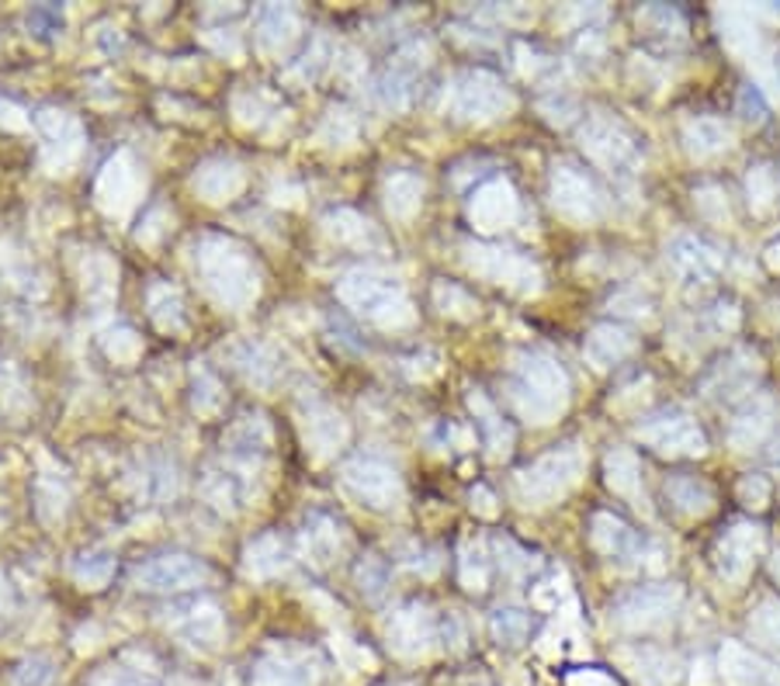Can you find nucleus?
<instances>
[{
    "instance_id": "obj_41",
    "label": "nucleus",
    "mask_w": 780,
    "mask_h": 686,
    "mask_svg": "<svg viewBox=\"0 0 780 686\" xmlns=\"http://www.w3.org/2000/svg\"><path fill=\"white\" fill-rule=\"evenodd\" d=\"M358 586L368 593V596H382V589L389 586V568L382 558L374 555H364V562L358 565Z\"/></svg>"
},
{
    "instance_id": "obj_39",
    "label": "nucleus",
    "mask_w": 780,
    "mask_h": 686,
    "mask_svg": "<svg viewBox=\"0 0 780 686\" xmlns=\"http://www.w3.org/2000/svg\"><path fill=\"white\" fill-rule=\"evenodd\" d=\"M461 583H466L469 589L482 593L486 583H489V562L482 555V548H461Z\"/></svg>"
},
{
    "instance_id": "obj_45",
    "label": "nucleus",
    "mask_w": 780,
    "mask_h": 686,
    "mask_svg": "<svg viewBox=\"0 0 780 686\" xmlns=\"http://www.w3.org/2000/svg\"><path fill=\"white\" fill-rule=\"evenodd\" d=\"M739 500L746 506H753V510H763L770 503V482L763 475H746L739 482Z\"/></svg>"
},
{
    "instance_id": "obj_18",
    "label": "nucleus",
    "mask_w": 780,
    "mask_h": 686,
    "mask_svg": "<svg viewBox=\"0 0 780 686\" xmlns=\"http://www.w3.org/2000/svg\"><path fill=\"white\" fill-rule=\"evenodd\" d=\"M757 379H760V357L749 351H736L729 361H721V367L704 382V392L711 399H736L746 389H753Z\"/></svg>"
},
{
    "instance_id": "obj_30",
    "label": "nucleus",
    "mask_w": 780,
    "mask_h": 686,
    "mask_svg": "<svg viewBox=\"0 0 780 686\" xmlns=\"http://www.w3.org/2000/svg\"><path fill=\"white\" fill-rule=\"evenodd\" d=\"M423 202V181L417 174H407V170H399V174L389 178L386 184V205L396 219H410Z\"/></svg>"
},
{
    "instance_id": "obj_49",
    "label": "nucleus",
    "mask_w": 780,
    "mask_h": 686,
    "mask_svg": "<svg viewBox=\"0 0 780 686\" xmlns=\"http://www.w3.org/2000/svg\"><path fill=\"white\" fill-rule=\"evenodd\" d=\"M773 572H777V579H780V555H777V562H773Z\"/></svg>"
},
{
    "instance_id": "obj_29",
    "label": "nucleus",
    "mask_w": 780,
    "mask_h": 686,
    "mask_svg": "<svg viewBox=\"0 0 780 686\" xmlns=\"http://www.w3.org/2000/svg\"><path fill=\"white\" fill-rule=\"evenodd\" d=\"M257 32H260V42L278 52V49H284L288 42L296 39L299 18H296L292 8H284V4L260 8V11H257Z\"/></svg>"
},
{
    "instance_id": "obj_10",
    "label": "nucleus",
    "mask_w": 780,
    "mask_h": 686,
    "mask_svg": "<svg viewBox=\"0 0 780 686\" xmlns=\"http://www.w3.org/2000/svg\"><path fill=\"white\" fill-rule=\"evenodd\" d=\"M552 202L572 222H597L603 215V194L572 160H559L552 170Z\"/></svg>"
},
{
    "instance_id": "obj_38",
    "label": "nucleus",
    "mask_w": 780,
    "mask_h": 686,
    "mask_svg": "<svg viewBox=\"0 0 780 686\" xmlns=\"http://www.w3.org/2000/svg\"><path fill=\"white\" fill-rule=\"evenodd\" d=\"M433 299H438V305H441L444 316H461V320L476 316V302H472V295H469V292H461L458 284L441 281L438 289H433Z\"/></svg>"
},
{
    "instance_id": "obj_27",
    "label": "nucleus",
    "mask_w": 780,
    "mask_h": 686,
    "mask_svg": "<svg viewBox=\"0 0 780 686\" xmlns=\"http://www.w3.org/2000/svg\"><path fill=\"white\" fill-rule=\"evenodd\" d=\"M243 184V174H240V167L237 163H229V160H212L206 163L194 174V188L209 198V202H222V198L229 194H237Z\"/></svg>"
},
{
    "instance_id": "obj_31",
    "label": "nucleus",
    "mask_w": 780,
    "mask_h": 686,
    "mask_svg": "<svg viewBox=\"0 0 780 686\" xmlns=\"http://www.w3.org/2000/svg\"><path fill=\"white\" fill-rule=\"evenodd\" d=\"M306 434H309V441L316 444V451L327 454V451H333L337 444H343L347 426H343L340 413H333L330 406H316V410H309Z\"/></svg>"
},
{
    "instance_id": "obj_42",
    "label": "nucleus",
    "mask_w": 780,
    "mask_h": 686,
    "mask_svg": "<svg viewBox=\"0 0 780 686\" xmlns=\"http://www.w3.org/2000/svg\"><path fill=\"white\" fill-rule=\"evenodd\" d=\"M749 624H753V632L760 638L780 645V604H777V599H763V604L753 611V621H749Z\"/></svg>"
},
{
    "instance_id": "obj_26",
    "label": "nucleus",
    "mask_w": 780,
    "mask_h": 686,
    "mask_svg": "<svg viewBox=\"0 0 780 686\" xmlns=\"http://www.w3.org/2000/svg\"><path fill=\"white\" fill-rule=\"evenodd\" d=\"M469 410L476 413V423H479V431H482V437H486L489 451H493L497 457H500V454H507V451H510V444H513V431H510V426L500 420L497 406L489 403V399H486L479 389H472V395H469Z\"/></svg>"
},
{
    "instance_id": "obj_47",
    "label": "nucleus",
    "mask_w": 780,
    "mask_h": 686,
    "mask_svg": "<svg viewBox=\"0 0 780 686\" xmlns=\"http://www.w3.org/2000/svg\"><path fill=\"white\" fill-rule=\"evenodd\" d=\"M770 264H773V268L780 271V243H777V246L770 250Z\"/></svg>"
},
{
    "instance_id": "obj_7",
    "label": "nucleus",
    "mask_w": 780,
    "mask_h": 686,
    "mask_svg": "<svg viewBox=\"0 0 780 686\" xmlns=\"http://www.w3.org/2000/svg\"><path fill=\"white\" fill-rule=\"evenodd\" d=\"M677 607H680V586L659 583L624 593L614 604L611 617L624 632H649V627H662L667 621H673Z\"/></svg>"
},
{
    "instance_id": "obj_8",
    "label": "nucleus",
    "mask_w": 780,
    "mask_h": 686,
    "mask_svg": "<svg viewBox=\"0 0 780 686\" xmlns=\"http://www.w3.org/2000/svg\"><path fill=\"white\" fill-rule=\"evenodd\" d=\"M343 485L351 490L361 503L374 506V510H389L396 503H402V478L399 472L382 462L374 454H358L340 468Z\"/></svg>"
},
{
    "instance_id": "obj_44",
    "label": "nucleus",
    "mask_w": 780,
    "mask_h": 686,
    "mask_svg": "<svg viewBox=\"0 0 780 686\" xmlns=\"http://www.w3.org/2000/svg\"><path fill=\"white\" fill-rule=\"evenodd\" d=\"M194 406L201 413H212L219 406V382H216L212 371H206V367L194 371Z\"/></svg>"
},
{
    "instance_id": "obj_19",
    "label": "nucleus",
    "mask_w": 780,
    "mask_h": 686,
    "mask_svg": "<svg viewBox=\"0 0 780 686\" xmlns=\"http://www.w3.org/2000/svg\"><path fill=\"white\" fill-rule=\"evenodd\" d=\"M583 354L597 371H607V367H614V364H621L624 357L634 354V336L624 326L600 323V326L590 330V336L583 343Z\"/></svg>"
},
{
    "instance_id": "obj_3",
    "label": "nucleus",
    "mask_w": 780,
    "mask_h": 686,
    "mask_svg": "<svg viewBox=\"0 0 780 686\" xmlns=\"http://www.w3.org/2000/svg\"><path fill=\"white\" fill-rule=\"evenodd\" d=\"M198 264L219 302L247 305L257 295V271L240 243L222 240V236H206L198 246Z\"/></svg>"
},
{
    "instance_id": "obj_2",
    "label": "nucleus",
    "mask_w": 780,
    "mask_h": 686,
    "mask_svg": "<svg viewBox=\"0 0 780 686\" xmlns=\"http://www.w3.org/2000/svg\"><path fill=\"white\" fill-rule=\"evenodd\" d=\"M337 295L343 305H351L354 312H361V316L382 326H407L413 320L410 299L402 292V284L379 271H368V268L347 271L337 281Z\"/></svg>"
},
{
    "instance_id": "obj_40",
    "label": "nucleus",
    "mask_w": 780,
    "mask_h": 686,
    "mask_svg": "<svg viewBox=\"0 0 780 686\" xmlns=\"http://www.w3.org/2000/svg\"><path fill=\"white\" fill-rule=\"evenodd\" d=\"M493 635L503 645H520L528 638V617L520 611H497L493 614Z\"/></svg>"
},
{
    "instance_id": "obj_36",
    "label": "nucleus",
    "mask_w": 780,
    "mask_h": 686,
    "mask_svg": "<svg viewBox=\"0 0 780 686\" xmlns=\"http://www.w3.org/2000/svg\"><path fill=\"white\" fill-rule=\"evenodd\" d=\"M746 188H749V205H753L757 212H770V205L777 202V174H773V167H767V163L749 167Z\"/></svg>"
},
{
    "instance_id": "obj_22",
    "label": "nucleus",
    "mask_w": 780,
    "mask_h": 686,
    "mask_svg": "<svg viewBox=\"0 0 780 686\" xmlns=\"http://www.w3.org/2000/svg\"><path fill=\"white\" fill-rule=\"evenodd\" d=\"M302 545H306V555L316 562V565H327L337 558V552L343 548V531H340V521L330 517L323 510H312L306 517V527H302Z\"/></svg>"
},
{
    "instance_id": "obj_23",
    "label": "nucleus",
    "mask_w": 780,
    "mask_h": 686,
    "mask_svg": "<svg viewBox=\"0 0 780 686\" xmlns=\"http://www.w3.org/2000/svg\"><path fill=\"white\" fill-rule=\"evenodd\" d=\"M603 468H607V485H611V490H614L618 496H624V500L634 503V506H646L639 457H634L631 451H624V447H614L611 454H607Z\"/></svg>"
},
{
    "instance_id": "obj_12",
    "label": "nucleus",
    "mask_w": 780,
    "mask_h": 686,
    "mask_svg": "<svg viewBox=\"0 0 780 686\" xmlns=\"http://www.w3.org/2000/svg\"><path fill=\"white\" fill-rule=\"evenodd\" d=\"M763 552V531L757 524H732L718 541V572L729 583H742L749 576V568Z\"/></svg>"
},
{
    "instance_id": "obj_25",
    "label": "nucleus",
    "mask_w": 780,
    "mask_h": 686,
    "mask_svg": "<svg viewBox=\"0 0 780 686\" xmlns=\"http://www.w3.org/2000/svg\"><path fill=\"white\" fill-rule=\"evenodd\" d=\"M288 565V545L281 541V534H260L253 545L247 548V576L253 579H268L274 572H281Z\"/></svg>"
},
{
    "instance_id": "obj_48",
    "label": "nucleus",
    "mask_w": 780,
    "mask_h": 686,
    "mask_svg": "<svg viewBox=\"0 0 780 686\" xmlns=\"http://www.w3.org/2000/svg\"><path fill=\"white\" fill-rule=\"evenodd\" d=\"M770 462H773V468H780V444H777V451L770 454Z\"/></svg>"
},
{
    "instance_id": "obj_11",
    "label": "nucleus",
    "mask_w": 780,
    "mask_h": 686,
    "mask_svg": "<svg viewBox=\"0 0 780 686\" xmlns=\"http://www.w3.org/2000/svg\"><path fill=\"white\" fill-rule=\"evenodd\" d=\"M209 579L206 562H198L194 555L184 552H167L157 555L150 562H142L136 568V586L150 589V593H170V589H184V586H198Z\"/></svg>"
},
{
    "instance_id": "obj_20",
    "label": "nucleus",
    "mask_w": 780,
    "mask_h": 686,
    "mask_svg": "<svg viewBox=\"0 0 780 686\" xmlns=\"http://www.w3.org/2000/svg\"><path fill=\"white\" fill-rule=\"evenodd\" d=\"M683 147L693 160H711L732 147V129L711 114H698L683 122Z\"/></svg>"
},
{
    "instance_id": "obj_16",
    "label": "nucleus",
    "mask_w": 780,
    "mask_h": 686,
    "mask_svg": "<svg viewBox=\"0 0 780 686\" xmlns=\"http://www.w3.org/2000/svg\"><path fill=\"white\" fill-rule=\"evenodd\" d=\"M773 426H777V403L770 395H757V399H749L739 410V416L732 420L729 441L739 451H753L773 434Z\"/></svg>"
},
{
    "instance_id": "obj_13",
    "label": "nucleus",
    "mask_w": 780,
    "mask_h": 686,
    "mask_svg": "<svg viewBox=\"0 0 780 686\" xmlns=\"http://www.w3.org/2000/svg\"><path fill=\"white\" fill-rule=\"evenodd\" d=\"M590 541L607 562H618V565H631L646 548V541L639 537V531H634L631 524H624L621 517H614V513H593Z\"/></svg>"
},
{
    "instance_id": "obj_14",
    "label": "nucleus",
    "mask_w": 780,
    "mask_h": 686,
    "mask_svg": "<svg viewBox=\"0 0 780 686\" xmlns=\"http://www.w3.org/2000/svg\"><path fill=\"white\" fill-rule=\"evenodd\" d=\"M472 256V268L486 278H493L497 284H513V289H534L538 281V271L524 261V256H517L513 250H493V246H469Z\"/></svg>"
},
{
    "instance_id": "obj_6",
    "label": "nucleus",
    "mask_w": 780,
    "mask_h": 686,
    "mask_svg": "<svg viewBox=\"0 0 780 686\" xmlns=\"http://www.w3.org/2000/svg\"><path fill=\"white\" fill-rule=\"evenodd\" d=\"M639 437L659 454H670V457H693L708 451V437L698 426V420L677 406L646 416L639 423Z\"/></svg>"
},
{
    "instance_id": "obj_37",
    "label": "nucleus",
    "mask_w": 780,
    "mask_h": 686,
    "mask_svg": "<svg viewBox=\"0 0 780 686\" xmlns=\"http://www.w3.org/2000/svg\"><path fill=\"white\" fill-rule=\"evenodd\" d=\"M639 24H646L649 32H659V36H683L687 24H683V14L677 8H667V4H656V8H646L639 14Z\"/></svg>"
},
{
    "instance_id": "obj_32",
    "label": "nucleus",
    "mask_w": 780,
    "mask_h": 686,
    "mask_svg": "<svg viewBox=\"0 0 780 686\" xmlns=\"http://www.w3.org/2000/svg\"><path fill=\"white\" fill-rule=\"evenodd\" d=\"M634 676H639L646 686H673L680 679V663L667 652L642 648L639 659H634Z\"/></svg>"
},
{
    "instance_id": "obj_5",
    "label": "nucleus",
    "mask_w": 780,
    "mask_h": 686,
    "mask_svg": "<svg viewBox=\"0 0 780 686\" xmlns=\"http://www.w3.org/2000/svg\"><path fill=\"white\" fill-rule=\"evenodd\" d=\"M513 108L507 83L486 70L458 73L444 88V111L461 122H489Z\"/></svg>"
},
{
    "instance_id": "obj_34",
    "label": "nucleus",
    "mask_w": 780,
    "mask_h": 686,
    "mask_svg": "<svg viewBox=\"0 0 780 686\" xmlns=\"http://www.w3.org/2000/svg\"><path fill=\"white\" fill-rule=\"evenodd\" d=\"M150 316L160 330H178L181 326V295L170 284H153L150 289Z\"/></svg>"
},
{
    "instance_id": "obj_35",
    "label": "nucleus",
    "mask_w": 780,
    "mask_h": 686,
    "mask_svg": "<svg viewBox=\"0 0 780 686\" xmlns=\"http://www.w3.org/2000/svg\"><path fill=\"white\" fill-rule=\"evenodd\" d=\"M327 229H330V233H333L340 243H347L351 236H354L358 246H364V240L379 243V233L371 229V222H368L364 215H358V212H347V209L337 212V215H330V219H327Z\"/></svg>"
},
{
    "instance_id": "obj_9",
    "label": "nucleus",
    "mask_w": 780,
    "mask_h": 686,
    "mask_svg": "<svg viewBox=\"0 0 780 686\" xmlns=\"http://www.w3.org/2000/svg\"><path fill=\"white\" fill-rule=\"evenodd\" d=\"M580 139L590 160L607 167L611 174H631V170L639 167V147H634L631 132L621 122L607 119V114H590Z\"/></svg>"
},
{
    "instance_id": "obj_43",
    "label": "nucleus",
    "mask_w": 780,
    "mask_h": 686,
    "mask_svg": "<svg viewBox=\"0 0 780 686\" xmlns=\"http://www.w3.org/2000/svg\"><path fill=\"white\" fill-rule=\"evenodd\" d=\"M739 114H742V122H749V125L767 122V98H763V91L757 88V83H746V88L739 91Z\"/></svg>"
},
{
    "instance_id": "obj_1",
    "label": "nucleus",
    "mask_w": 780,
    "mask_h": 686,
    "mask_svg": "<svg viewBox=\"0 0 780 686\" xmlns=\"http://www.w3.org/2000/svg\"><path fill=\"white\" fill-rule=\"evenodd\" d=\"M510 399L531 423L556 420L569 403L566 371L541 354H520L510 367Z\"/></svg>"
},
{
    "instance_id": "obj_28",
    "label": "nucleus",
    "mask_w": 780,
    "mask_h": 686,
    "mask_svg": "<svg viewBox=\"0 0 780 686\" xmlns=\"http://www.w3.org/2000/svg\"><path fill=\"white\" fill-rule=\"evenodd\" d=\"M229 357H233L237 371H243V375L253 382V385H271L274 382V357L271 351L264 347V343H253V340H240L229 347Z\"/></svg>"
},
{
    "instance_id": "obj_46",
    "label": "nucleus",
    "mask_w": 780,
    "mask_h": 686,
    "mask_svg": "<svg viewBox=\"0 0 780 686\" xmlns=\"http://www.w3.org/2000/svg\"><path fill=\"white\" fill-rule=\"evenodd\" d=\"M497 548H500V562H503V568L507 572H520V568H531V558L524 555V552H520L517 545H513V541H497Z\"/></svg>"
},
{
    "instance_id": "obj_4",
    "label": "nucleus",
    "mask_w": 780,
    "mask_h": 686,
    "mask_svg": "<svg viewBox=\"0 0 780 686\" xmlns=\"http://www.w3.org/2000/svg\"><path fill=\"white\" fill-rule=\"evenodd\" d=\"M583 475V451L576 444L556 447L541 454L531 468H524L513 482V493L524 506H548L559 503Z\"/></svg>"
},
{
    "instance_id": "obj_33",
    "label": "nucleus",
    "mask_w": 780,
    "mask_h": 686,
    "mask_svg": "<svg viewBox=\"0 0 780 686\" xmlns=\"http://www.w3.org/2000/svg\"><path fill=\"white\" fill-rule=\"evenodd\" d=\"M111 572H114V558H111L108 552H101V548L83 552V555H77V562H73V579H77L80 586H91V589L104 586V583L111 579Z\"/></svg>"
},
{
    "instance_id": "obj_17",
    "label": "nucleus",
    "mask_w": 780,
    "mask_h": 686,
    "mask_svg": "<svg viewBox=\"0 0 780 686\" xmlns=\"http://www.w3.org/2000/svg\"><path fill=\"white\" fill-rule=\"evenodd\" d=\"M721 673L732 686H780V669H773L757 652H749L736 642L721 648Z\"/></svg>"
},
{
    "instance_id": "obj_24",
    "label": "nucleus",
    "mask_w": 780,
    "mask_h": 686,
    "mask_svg": "<svg viewBox=\"0 0 780 686\" xmlns=\"http://www.w3.org/2000/svg\"><path fill=\"white\" fill-rule=\"evenodd\" d=\"M667 500L683 517H704L714 510V490L698 475H673L667 482Z\"/></svg>"
},
{
    "instance_id": "obj_21",
    "label": "nucleus",
    "mask_w": 780,
    "mask_h": 686,
    "mask_svg": "<svg viewBox=\"0 0 780 686\" xmlns=\"http://www.w3.org/2000/svg\"><path fill=\"white\" fill-rule=\"evenodd\" d=\"M517 215V198L507 181H489L472 198V222L479 229H503Z\"/></svg>"
},
{
    "instance_id": "obj_15",
    "label": "nucleus",
    "mask_w": 780,
    "mask_h": 686,
    "mask_svg": "<svg viewBox=\"0 0 780 686\" xmlns=\"http://www.w3.org/2000/svg\"><path fill=\"white\" fill-rule=\"evenodd\" d=\"M667 256H670L673 271L690 278V281H711L721 271V253L708 240L690 236V233L673 236V243L667 246Z\"/></svg>"
}]
</instances>
